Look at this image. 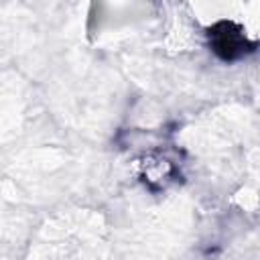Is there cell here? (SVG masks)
<instances>
[{
	"instance_id": "cell-1",
	"label": "cell",
	"mask_w": 260,
	"mask_h": 260,
	"mask_svg": "<svg viewBox=\"0 0 260 260\" xmlns=\"http://www.w3.org/2000/svg\"><path fill=\"white\" fill-rule=\"evenodd\" d=\"M209 43H211L213 53L223 61L240 59L242 55H246L250 51V43H248L244 30L230 20H221L211 26Z\"/></svg>"
},
{
	"instance_id": "cell-2",
	"label": "cell",
	"mask_w": 260,
	"mask_h": 260,
	"mask_svg": "<svg viewBox=\"0 0 260 260\" xmlns=\"http://www.w3.org/2000/svg\"><path fill=\"white\" fill-rule=\"evenodd\" d=\"M136 167H138L140 179H142L150 189H165V187L173 181V177H175V173H177L175 162L169 160L167 156L158 154V152H148V154H144V156L136 162Z\"/></svg>"
}]
</instances>
